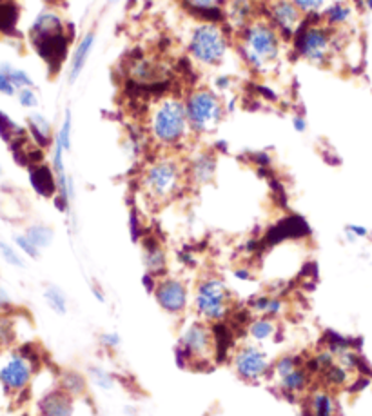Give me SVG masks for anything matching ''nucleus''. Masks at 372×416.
Returning a JSON list of instances; mask_svg holds the SVG:
<instances>
[{
  "label": "nucleus",
  "mask_w": 372,
  "mask_h": 416,
  "mask_svg": "<svg viewBox=\"0 0 372 416\" xmlns=\"http://www.w3.org/2000/svg\"><path fill=\"white\" fill-rule=\"evenodd\" d=\"M149 135L155 144L160 148H178L193 133L189 120H187L186 100L175 95H167L158 99L149 109Z\"/></svg>",
  "instance_id": "1"
},
{
  "label": "nucleus",
  "mask_w": 372,
  "mask_h": 416,
  "mask_svg": "<svg viewBox=\"0 0 372 416\" xmlns=\"http://www.w3.org/2000/svg\"><path fill=\"white\" fill-rule=\"evenodd\" d=\"M240 51L245 62L256 73H269L278 64L282 53L280 31L269 20L256 19L240 31Z\"/></svg>",
  "instance_id": "2"
},
{
  "label": "nucleus",
  "mask_w": 372,
  "mask_h": 416,
  "mask_svg": "<svg viewBox=\"0 0 372 416\" xmlns=\"http://www.w3.org/2000/svg\"><path fill=\"white\" fill-rule=\"evenodd\" d=\"M187 173L175 157H158L147 164L140 177V186L153 204H164L177 197L184 186Z\"/></svg>",
  "instance_id": "3"
},
{
  "label": "nucleus",
  "mask_w": 372,
  "mask_h": 416,
  "mask_svg": "<svg viewBox=\"0 0 372 416\" xmlns=\"http://www.w3.org/2000/svg\"><path fill=\"white\" fill-rule=\"evenodd\" d=\"M216 335L211 324L198 317L187 320L178 333L175 358L180 367H193L195 364H209L216 357Z\"/></svg>",
  "instance_id": "4"
},
{
  "label": "nucleus",
  "mask_w": 372,
  "mask_h": 416,
  "mask_svg": "<svg viewBox=\"0 0 372 416\" xmlns=\"http://www.w3.org/2000/svg\"><path fill=\"white\" fill-rule=\"evenodd\" d=\"M31 42L46 64L59 71L68 57L69 42L62 19L55 13H42L31 28Z\"/></svg>",
  "instance_id": "5"
},
{
  "label": "nucleus",
  "mask_w": 372,
  "mask_h": 416,
  "mask_svg": "<svg viewBox=\"0 0 372 416\" xmlns=\"http://www.w3.org/2000/svg\"><path fill=\"white\" fill-rule=\"evenodd\" d=\"M193 313L207 324L224 322L233 311V295L227 284L218 277H206L193 291Z\"/></svg>",
  "instance_id": "6"
},
{
  "label": "nucleus",
  "mask_w": 372,
  "mask_h": 416,
  "mask_svg": "<svg viewBox=\"0 0 372 416\" xmlns=\"http://www.w3.org/2000/svg\"><path fill=\"white\" fill-rule=\"evenodd\" d=\"M229 50V37L226 30L216 22H204L193 31L189 40V53L200 66L222 64Z\"/></svg>",
  "instance_id": "7"
},
{
  "label": "nucleus",
  "mask_w": 372,
  "mask_h": 416,
  "mask_svg": "<svg viewBox=\"0 0 372 416\" xmlns=\"http://www.w3.org/2000/svg\"><path fill=\"white\" fill-rule=\"evenodd\" d=\"M187 120L193 133H213L224 120L222 100L209 90H195L186 99Z\"/></svg>",
  "instance_id": "8"
},
{
  "label": "nucleus",
  "mask_w": 372,
  "mask_h": 416,
  "mask_svg": "<svg viewBox=\"0 0 372 416\" xmlns=\"http://www.w3.org/2000/svg\"><path fill=\"white\" fill-rule=\"evenodd\" d=\"M294 48L296 53L311 64L325 66L333 50L331 28L325 24H304L296 31Z\"/></svg>",
  "instance_id": "9"
},
{
  "label": "nucleus",
  "mask_w": 372,
  "mask_h": 416,
  "mask_svg": "<svg viewBox=\"0 0 372 416\" xmlns=\"http://www.w3.org/2000/svg\"><path fill=\"white\" fill-rule=\"evenodd\" d=\"M231 366L238 375V378L247 384H258L271 377L273 360L258 344H244L236 347L231 358Z\"/></svg>",
  "instance_id": "10"
},
{
  "label": "nucleus",
  "mask_w": 372,
  "mask_h": 416,
  "mask_svg": "<svg viewBox=\"0 0 372 416\" xmlns=\"http://www.w3.org/2000/svg\"><path fill=\"white\" fill-rule=\"evenodd\" d=\"M153 295H155L158 308L171 317H182V315H186L187 309L191 308V289L178 277H167L166 275V277L158 278L157 289Z\"/></svg>",
  "instance_id": "11"
},
{
  "label": "nucleus",
  "mask_w": 372,
  "mask_h": 416,
  "mask_svg": "<svg viewBox=\"0 0 372 416\" xmlns=\"http://www.w3.org/2000/svg\"><path fill=\"white\" fill-rule=\"evenodd\" d=\"M35 358L28 353H13L4 366L0 367V384L10 395H19L26 391L35 377Z\"/></svg>",
  "instance_id": "12"
},
{
  "label": "nucleus",
  "mask_w": 372,
  "mask_h": 416,
  "mask_svg": "<svg viewBox=\"0 0 372 416\" xmlns=\"http://www.w3.org/2000/svg\"><path fill=\"white\" fill-rule=\"evenodd\" d=\"M304 13L293 0H271L269 22L278 31L296 33L304 26Z\"/></svg>",
  "instance_id": "13"
},
{
  "label": "nucleus",
  "mask_w": 372,
  "mask_h": 416,
  "mask_svg": "<svg viewBox=\"0 0 372 416\" xmlns=\"http://www.w3.org/2000/svg\"><path fill=\"white\" fill-rule=\"evenodd\" d=\"M304 398V416H340L338 398L331 387L314 386Z\"/></svg>",
  "instance_id": "14"
},
{
  "label": "nucleus",
  "mask_w": 372,
  "mask_h": 416,
  "mask_svg": "<svg viewBox=\"0 0 372 416\" xmlns=\"http://www.w3.org/2000/svg\"><path fill=\"white\" fill-rule=\"evenodd\" d=\"M276 389H278L282 395H285L287 398H298L305 397L311 389L314 387V375L307 369V366H300L296 367L294 371H291L289 375H285L282 378H276L275 380Z\"/></svg>",
  "instance_id": "15"
},
{
  "label": "nucleus",
  "mask_w": 372,
  "mask_h": 416,
  "mask_svg": "<svg viewBox=\"0 0 372 416\" xmlns=\"http://www.w3.org/2000/svg\"><path fill=\"white\" fill-rule=\"evenodd\" d=\"M75 400L62 387L46 393L39 402L40 416H73Z\"/></svg>",
  "instance_id": "16"
},
{
  "label": "nucleus",
  "mask_w": 372,
  "mask_h": 416,
  "mask_svg": "<svg viewBox=\"0 0 372 416\" xmlns=\"http://www.w3.org/2000/svg\"><path fill=\"white\" fill-rule=\"evenodd\" d=\"M227 24L238 33L255 22V2L253 0H227L226 8L222 10Z\"/></svg>",
  "instance_id": "17"
},
{
  "label": "nucleus",
  "mask_w": 372,
  "mask_h": 416,
  "mask_svg": "<svg viewBox=\"0 0 372 416\" xmlns=\"http://www.w3.org/2000/svg\"><path fill=\"white\" fill-rule=\"evenodd\" d=\"M187 177L195 186H207L213 182L216 175V157L211 151H200L189 162V168L186 169Z\"/></svg>",
  "instance_id": "18"
},
{
  "label": "nucleus",
  "mask_w": 372,
  "mask_h": 416,
  "mask_svg": "<svg viewBox=\"0 0 372 416\" xmlns=\"http://www.w3.org/2000/svg\"><path fill=\"white\" fill-rule=\"evenodd\" d=\"M144 266L149 275L157 278L166 277L167 273V255L164 251L162 244L157 238H146L144 240V253H142Z\"/></svg>",
  "instance_id": "19"
},
{
  "label": "nucleus",
  "mask_w": 372,
  "mask_h": 416,
  "mask_svg": "<svg viewBox=\"0 0 372 416\" xmlns=\"http://www.w3.org/2000/svg\"><path fill=\"white\" fill-rule=\"evenodd\" d=\"M245 333L253 344L271 342L280 333L278 320L267 317H253L245 327Z\"/></svg>",
  "instance_id": "20"
},
{
  "label": "nucleus",
  "mask_w": 372,
  "mask_h": 416,
  "mask_svg": "<svg viewBox=\"0 0 372 416\" xmlns=\"http://www.w3.org/2000/svg\"><path fill=\"white\" fill-rule=\"evenodd\" d=\"M285 302L280 297H273V295H258L249 302V311L253 317H267V318H278L284 317Z\"/></svg>",
  "instance_id": "21"
},
{
  "label": "nucleus",
  "mask_w": 372,
  "mask_h": 416,
  "mask_svg": "<svg viewBox=\"0 0 372 416\" xmlns=\"http://www.w3.org/2000/svg\"><path fill=\"white\" fill-rule=\"evenodd\" d=\"M30 180L33 189L40 197L49 199V197H53V195L59 191V189H57V177H55V173L48 166H40V164L31 166Z\"/></svg>",
  "instance_id": "22"
},
{
  "label": "nucleus",
  "mask_w": 372,
  "mask_h": 416,
  "mask_svg": "<svg viewBox=\"0 0 372 416\" xmlns=\"http://www.w3.org/2000/svg\"><path fill=\"white\" fill-rule=\"evenodd\" d=\"M162 77V68H158L147 59H137L131 64V79L138 84H155Z\"/></svg>",
  "instance_id": "23"
},
{
  "label": "nucleus",
  "mask_w": 372,
  "mask_h": 416,
  "mask_svg": "<svg viewBox=\"0 0 372 416\" xmlns=\"http://www.w3.org/2000/svg\"><path fill=\"white\" fill-rule=\"evenodd\" d=\"M20 19V10L13 0H0V33L15 35Z\"/></svg>",
  "instance_id": "24"
},
{
  "label": "nucleus",
  "mask_w": 372,
  "mask_h": 416,
  "mask_svg": "<svg viewBox=\"0 0 372 416\" xmlns=\"http://www.w3.org/2000/svg\"><path fill=\"white\" fill-rule=\"evenodd\" d=\"M93 42H95L93 33H88V35L84 37L82 42L79 44L77 51H75L73 64H71V75H69V79L71 80L79 79L82 70L86 68V62H88L89 51H91V48H93Z\"/></svg>",
  "instance_id": "25"
},
{
  "label": "nucleus",
  "mask_w": 372,
  "mask_h": 416,
  "mask_svg": "<svg viewBox=\"0 0 372 416\" xmlns=\"http://www.w3.org/2000/svg\"><path fill=\"white\" fill-rule=\"evenodd\" d=\"M60 387L71 397H82L88 389V378L77 371H64L60 375Z\"/></svg>",
  "instance_id": "26"
},
{
  "label": "nucleus",
  "mask_w": 372,
  "mask_h": 416,
  "mask_svg": "<svg viewBox=\"0 0 372 416\" xmlns=\"http://www.w3.org/2000/svg\"><path fill=\"white\" fill-rule=\"evenodd\" d=\"M353 15L351 6L343 4V2H336V4L329 6L324 13V24L329 28H338V26L347 24L349 19Z\"/></svg>",
  "instance_id": "27"
},
{
  "label": "nucleus",
  "mask_w": 372,
  "mask_h": 416,
  "mask_svg": "<svg viewBox=\"0 0 372 416\" xmlns=\"http://www.w3.org/2000/svg\"><path fill=\"white\" fill-rule=\"evenodd\" d=\"M30 131L33 135L35 144L39 148H46L51 142V126L42 115H33L30 117Z\"/></svg>",
  "instance_id": "28"
},
{
  "label": "nucleus",
  "mask_w": 372,
  "mask_h": 416,
  "mask_svg": "<svg viewBox=\"0 0 372 416\" xmlns=\"http://www.w3.org/2000/svg\"><path fill=\"white\" fill-rule=\"evenodd\" d=\"M320 377L324 378V386L331 387V389H338L343 387L349 382V369L343 367L340 362H334L329 367L327 371H324Z\"/></svg>",
  "instance_id": "29"
},
{
  "label": "nucleus",
  "mask_w": 372,
  "mask_h": 416,
  "mask_svg": "<svg viewBox=\"0 0 372 416\" xmlns=\"http://www.w3.org/2000/svg\"><path fill=\"white\" fill-rule=\"evenodd\" d=\"M305 362H302V358L296 357V355H284V357L276 358L273 362V371H271V378L276 380V378H282L285 375H289L291 371H294L296 367L304 366Z\"/></svg>",
  "instance_id": "30"
},
{
  "label": "nucleus",
  "mask_w": 372,
  "mask_h": 416,
  "mask_svg": "<svg viewBox=\"0 0 372 416\" xmlns=\"http://www.w3.org/2000/svg\"><path fill=\"white\" fill-rule=\"evenodd\" d=\"M88 378L93 382L95 386L100 387V389H104V391H111V389L117 386V378H115L109 371L102 369V367H97V366L89 367Z\"/></svg>",
  "instance_id": "31"
},
{
  "label": "nucleus",
  "mask_w": 372,
  "mask_h": 416,
  "mask_svg": "<svg viewBox=\"0 0 372 416\" xmlns=\"http://www.w3.org/2000/svg\"><path fill=\"white\" fill-rule=\"evenodd\" d=\"M46 302L49 304V308L53 309L55 313H59V315H66L68 313V298L62 291H60L57 286H49L48 289L44 291Z\"/></svg>",
  "instance_id": "32"
},
{
  "label": "nucleus",
  "mask_w": 372,
  "mask_h": 416,
  "mask_svg": "<svg viewBox=\"0 0 372 416\" xmlns=\"http://www.w3.org/2000/svg\"><path fill=\"white\" fill-rule=\"evenodd\" d=\"M26 237L30 238L31 242L37 246L39 249L48 248L51 240H53V231L46 226H31L28 231H26Z\"/></svg>",
  "instance_id": "33"
},
{
  "label": "nucleus",
  "mask_w": 372,
  "mask_h": 416,
  "mask_svg": "<svg viewBox=\"0 0 372 416\" xmlns=\"http://www.w3.org/2000/svg\"><path fill=\"white\" fill-rule=\"evenodd\" d=\"M0 137H2L6 142H15L17 139L22 137V131L17 128L15 122H11L10 117H6L2 111H0Z\"/></svg>",
  "instance_id": "34"
},
{
  "label": "nucleus",
  "mask_w": 372,
  "mask_h": 416,
  "mask_svg": "<svg viewBox=\"0 0 372 416\" xmlns=\"http://www.w3.org/2000/svg\"><path fill=\"white\" fill-rule=\"evenodd\" d=\"M15 340V324L10 317L0 315V347L10 346Z\"/></svg>",
  "instance_id": "35"
},
{
  "label": "nucleus",
  "mask_w": 372,
  "mask_h": 416,
  "mask_svg": "<svg viewBox=\"0 0 372 416\" xmlns=\"http://www.w3.org/2000/svg\"><path fill=\"white\" fill-rule=\"evenodd\" d=\"M6 75H8V79L11 80V84L15 86V88H31L33 86V80L28 77V73H24V71L20 70H13V68H10V66H2V70Z\"/></svg>",
  "instance_id": "36"
},
{
  "label": "nucleus",
  "mask_w": 372,
  "mask_h": 416,
  "mask_svg": "<svg viewBox=\"0 0 372 416\" xmlns=\"http://www.w3.org/2000/svg\"><path fill=\"white\" fill-rule=\"evenodd\" d=\"M186 6L195 13H213L220 10V0H186Z\"/></svg>",
  "instance_id": "37"
},
{
  "label": "nucleus",
  "mask_w": 372,
  "mask_h": 416,
  "mask_svg": "<svg viewBox=\"0 0 372 416\" xmlns=\"http://www.w3.org/2000/svg\"><path fill=\"white\" fill-rule=\"evenodd\" d=\"M294 4L298 6L300 11L304 15H313V13H318L322 8H324L325 0H293Z\"/></svg>",
  "instance_id": "38"
},
{
  "label": "nucleus",
  "mask_w": 372,
  "mask_h": 416,
  "mask_svg": "<svg viewBox=\"0 0 372 416\" xmlns=\"http://www.w3.org/2000/svg\"><path fill=\"white\" fill-rule=\"evenodd\" d=\"M57 142L64 148V151L71 149V117H69V113L66 115V120L62 124V129H60L59 137H57Z\"/></svg>",
  "instance_id": "39"
},
{
  "label": "nucleus",
  "mask_w": 372,
  "mask_h": 416,
  "mask_svg": "<svg viewBox=\"0 0 372 416\" xmlns=\"http://www.w3.org/2000/svg\"><path fill=\"white\" fill-rule=\"evenodd\" d=\"M98 342H100V346L104 347V349H108V351H115L118 346H120V335L118 333H102L100 335V338H98Z\"/></svg>",
  "instance_id": "40"
},
{
  "label": "nucleus",
  "mask_w": 372,
  "mask_h": 416,
  "mask_svg": "<svg viewBox=\"0 0 372 416\" xmlns=\"http://www.w3.org/2000/svg\"><path fill=\"white\" fill-rule=\"evenodd\" d=\"M0 253H2V257H4L8 262L17 266V268H22V266H24V262H22V258L19 257V253H17L13 248H10L8 244L0 242Z\"/></svg>",
  "instance_id": "41"
},
{
  "label": "nucleus",
  "mask_w": 372,
  "mask_h": 416,
  "mask_svg": "<svg viewBox=\"0 0 372 416\" xmlns=\"http://www.w3.org/2000/svg\"><path fill=\"white\" fill-rule=\"evenodd\" d=\"M15 240H17V246H19V248L22 249V251H24V253L28 255V257H31V258L39 257L40 249L37 248V246H35V244L31 242L30 238L26 237V235H22V237H17Z\"/></svg>",
  "instance_id": "42"
},
{
  "label": "nucleus",
  "mask_w": 372,
  "mask_h": 416,
  "mask_svg": "<svg viewBox=\"0 0 372 416\" xmlns=\"http://www.w3.org/2000/svg\"><path fill=\"white\" fill-rule=\"evenodd\" d=\"M19 100L24 108H37V106H39V99H37V95H35V91L31 90V88L20 90Z\"/></svg>",
  "instance_id": "43"
},
{
  "label": "nucleus",
  "mask_w": 372,
  "mask_h": 416,
  "mask_svg": "<svg viewBox=\"0 0 372 416\" xmlns=\"http://www.w3.org/2000/svg\"><path fill=\"white\" fill-rule=\"evenodd\" d=\"M0 93L13 95L15 93V86L11 84V80L8 79V75L4 71H0Z\"/></svg>",
  "instance_id": "44"
},
{
  "label": "nucleus",
  "mask_w": 372,
  "mask_h": 416,
  "mask_svg": "<svg viewBox=\"0 0 372 416\" xmlns=\"http://www.w3.org/2000/svg\"><path fill=\"white\" fill-rule=\"evenodd\" d=\"M347 235L351 240H356V238H363L367 237L369 231L362 226H347Z\"/></svg>",
  "instance_id": "45"
},
{
  "label": "nucleus",
  "mask_w": 372,
  "mask_h": 416,
  "mask_svg": "<svg viewBox=\"0 0 372 416\" xmlns=\"http://www.w3.org/2000/svg\"><path fill=\"white\" fill-rule=\"evenodd\" d=\"M93 295H95V298H97L98 302H106V297H104V293H102V289L100 288H97V286H95L93 288Z\"/></svg>",
  "instance_id": "46"
},
{
  "label": "nucleus",
  "mask_w": 372,
  "mask_h": 416,
  "mask_svg": "<svg viewBox=\"0 0 372 416\" xmlns=\"http://www.w3.org/2000/svg\"><path fill=\"white\" fill-rule=\"evenodd\" d=\"M294 128H296V131H305V120L294 119Z\"/></svg>",
  "instance_id": "47"
},
{
  "label": "nucleus",
  "mask_w": 372,
  "mask_h": 416,
  "mask_svg": "<svg viewBox=\"0 0 372 416\" xmlns=\"http://www.w3.org/2000/svg\"><path fill=\"white\" fill-rule=\"evenodd\" d=\"M363 4H365V8H367V10L372 11V0H363Z\"/></svg>",
  "instance_id": "48"
},
{
  "label": "nucleus",
  "mask_w": 372,
  "mask_h": 416,
  "mask_svg": "<svg viewBox=\"0 0 372 416\" xmlns=\"http://www.w3.org/2000/svg\"><path fill=\"white\" fill-rule=\"evenodd\" d=\"M108 2L109 4H113V2H117V0H108Z\"/></svg>",
  "instance_id": "49"
},
{
  "label": "nucleus",
  "mask_w": 372,
  "mask_h": 416,
  "mask_svg": "<svg viewBox=\"0 0 372 416\" xmlns=\"http://www.w3.org/2000/svg\"><path fill=\"white\" fill-rule=\"evenodd\" d=\"M0 175H2V168H0Z\"/></svg>",
  "instance_id": "50"
}]
</instances>
